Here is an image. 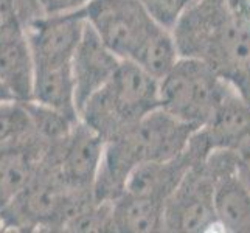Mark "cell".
<instances>
[{"label":"cell","instance_id":"obj_6","mask_svg":"<svg viewBox=\"0 0 250 233\" xmlns=\"http://www.w3.org/2000/svg\"><path fill=\"white\" fill-rule=\"evenodd\" d=\"M80 11L103 42L123 61H134L162 27L142 0H89Z\"/></svg>","mask_w":250,"mask_h":233},{"label":"cell","instance_id":"obj_3","mask_svg":"<svg viewBox=\"0 0 250 233\" xmlns=\"http://www.w3.org/2000/svg\"><path fill=\"white\" fill-rule=\"evenodd\" d=\"M95 199V191L65 184L50 145L28 185L0 213V232H64L68 219Z\"/></svg>","mask_w":250,"mask_h":233},{"label":"cell","instance_id":"obj_8","mask_svg":"<svg viewBox=\"0 0 250 233\" xmlns=\"http://www.w3.org/2000/svg\"><path fill=\"white\" fill-rule=\"evenodd\" d=\"M250 137V101L230 84L218 109L191 135L188 149L204 160L214 151H236Z\"/></svg>","mask_w":250,"mask_h":233},{"label":"cell","instance_id":"obj_21","mask_svg":"<svg viewBox=\"0 0 250 233\" xmlns=\"http://www.w3.org/2000/svg\"><path fill=\"white\" fill-rule=\"evenodd\" d=\"M89 0H41L47 14H59L81 10Z\"/></svg>","mask_w":250,"mask_h":233},{"label":"cell","instance_id":"obj_1","mask_svg":"<svg viewBox=\"0 0 250 233\" xmlns=\"http://www.w3.org/2000/svg\"><path fill=\"white\" fill-rule=\"evenodd\" d=\"M180 56L202 59L250 101V17L224 0H194L172 27Z\"/></svg>","mask_w":250,"mask_h":233},{"label":"cell","instance_id":"obj_23","mask_svg":"<svg viewBox=\"0 0 250 233\" xmlns=\"http://www.w3.org/2000/svg\"><path fill=\"white\" fill-rule=\"evenodd\" d=\"M16 21L21 22L17 14V0H0V30Z\"/></svg>","mask_w":250,"mask_h":233},{"label":"cell","instance_id":"obj_5","mask_svg":"<svg viewBox=\"0 0 250 233\" xmlns=\"http://www.w3.org/2000/svg\"><path fill=\"white\" fill-rule=\"evenodd\" d=\"M229 87L230 83L202 59L180 56L160 80V107L197 131L211 118Z\"/></svg>","mask_w":250,"mask_h":233},{"label":"cell","instance_id":"obj_2","mask_svg":"<svg viewBox=\"0 0 250 233\" xmlns=\"http://www.w3.org/2000/svg\"><path fill=\"white\" fill-rule=\"evenodd\" d=\"M196 129L165 109H156L137 125L106 140L93 191L98 201H115L126 190L129 174L145 162L182 154Z\"/></svg>","mask_w":250,"mask_h":233},{"label":"cell","instance_id":"obj_22","mask_svg":"<svg viewBox=\"0 0 250 233\" xmlns=\"http://www.w3.org/2000/svg\"><path fill=\"white\" fill-rule=\"evenodd\" d=\"M236 154V168L241 179L250 188V137L235 151Z\"/></svg>","mask_w":250,"mask_h":233},{"label":"cell","instance_id":"obj_19","mask_svg":"<svg viewBox=\"0 0 250 233\" xmlns=\"http://www.w3.org/2000/svg\"><path fill=\"white\" fill-rule=\"evenodd\" d=\"M23 105L33 120L36 132L48 143H58L64 140L70 134L75 123L80 120L67 115L61 110L41 105L34 100L23 101Z\"/></svg>","mask_w":250,"mask_h":233},{"label":"cell","instance_id":"obj_14","mask_svg":"<svg viewBox=\"0 0 250 233\" xmlns=\"http://www.w3.org/2000/svg\"><path fill=\"white\" fill-rule=\"evenodd\" d=\"M50 145L41 135L0 146V213L36 174Z\"/></svg>","mask_w":250,"mask_h":233},{"label":"cell","instance_id":"obj_12","mask_svg":"<svg viewBox=\"0 0 250 233\" xmlns=\"http://www.w3.org/2000/svg\"><path fill=\"white\" fill-rule=\"evenodd\" d=\"M123 59L118 58L85 21L83 36L72 61L78 114L95 93L104 87Z\"/></svg>","mask_w":250,"mask_h":233},{"label":"cell","instance_id":"obj_16","mask_svg":"<svg viewBox=\"0 0 250 233\" xmlns=\"http://www.w3.org/2000/svg\"><path fill=\"white\" fill-rule=\"evenodd\" d=\"M112 222L122 233L165 232V204L125 191L112 201Z\"/></svg>","mask_w":250,"mask_h":233},{"label":"cell","instance_id":"obj_20","mask_svg":"<svg viewBox=\"0 0 250 233\" xmlns=\"http://www.w3.org/2000/svg\"><path fill=\"white\" fill-rule=\"evenodd\" d=\"M39 135L23 101L6 100L0 103V146L22 142Z\"/></svg>","mask_w":250,"mask_h":233},{"label":"cell","instance_id":"obj_17","mask_svg":"<svg viewBox=\"0 0 250 233\" xmlns=\"http://www.w3.org/2000/svg\"><path fill=\"white\" fill-rule=\"evenodd\" d=\"M33 100L41 105L61 110L73 118H80L75 98L72 65L34 70Z\"/></svg>","mask_w":250,"mask_h":233},{"label":"cell","instance_id":"obj_4","mask_svg":"<svg viewBox=\"0 0 250 233\" xmlns=\"http://www.w3.org/2000/svg\"><path fill=\"white\" fill-rule=\"evenodd\" d=\"M160 107V80L132 61H122L114 76L85 103L80 118L109 140Z\"/></svg>","mask_w":250,"mask_h":233},{"label":"cell","instance_id":"obj_15","mask_svg":"<svg viewBox=\"0 0 250 233\" xmlns=\"http://www.w3.org/2000/svg\"><path fill=\"white\" fill-rule=\"evenodd\" d=\"M196 160L199 159L187 148L177 157L140 163L129 174L125 191L165 204Z\"/></svg>","mask_w":250,"mask_h":233},{"label":"cell","instance_id":"obj_13","mask_svg":"<svg viewBox=\"0 0 250 233\" xmlns=\"http://www.w3.org/2000/svg\"><path fill=\"white\" fill-rule=\"evenodd\" d=\"M0 81L16 100H33L34 59L27 31L19 21L0 30Z\"/></svg>","mask_w":250,"mask_h":233},{"label":"cell","instance_id":"obj_18","mask_svg":"<svg viewBox=\"0 0 250 233\" xmlns=\"http://www.w3.org/2000/svg\"><path fill=\"white\" fill-rule=\"evenodd\" d=\"M179 59L180 51L177 48L172 30L162 25L148 39L132 63L140 65L143 70H146L154 78L162 80L169 73Z\"/></svg>","mask_w":250,"mask_h":233},{"label":"cell","instance_id":"obj_24","mask_svg":"<svg viewBox=\"0 0 250 233\" xmlns=\"http://www.w3.org/2000/svg\"><path fill=\"white\" fill-rule=\"evenodd\" d=\"M6 100H16V98L13 97V93L6 89V85L2 81H0V103L6 101Z\"/></svg>","mask_w":250,"mask_h":233},{"label":"cell","instance_id":"obj_7","mask_svg":"<svg viewBox=\"0 0 250 233\" xmlns=\"http://www.w3.org/2000/svg\"><path fill=\"white\" fill-rule=\"evenodd\" d=\"M219 230L214 209V179L204 160H196L165 202V232Z\"/></svg>","mask_w":250,"mask_h":233},{"label":"cell","instance_id":"obj_11","mask_svg":"<svg viewBox=\"0 0 250 233\" xmlns=\"http://www.w3.org/2000/svg\"><path fill=\"white\" fill-rule=\"evenodd\" d=\"M51 145L65 184L73 190L93 191L106 140L80 118L64 140Z\"/></svg>","mask_w":250,"mask_h":233},{"label":"cell","instance_id":"obj_10","mask_svg":"<svg viewBox=\"0 0 250 233\" xmlns=\"http://www.w3.org/2000/svg\"><path fill=\"white\" fill-rule=\"evenodd\" d=\"M205 163L214 179V209L221 232L250 233V188L238 172L235 151H214Z\"/></svg>","mask_w":250,"mask_h":233},{"label":"cell","instance_id":"obj_9","mask_svg":"<svg viewBox=\"0 0 250 233\" xmlns=\"http://www.w3.org/2000/svg\"><path fill=\"white\" fill-rule=\"evenodd\" d=\"M84 27L85 19L80 10L45 14L33 21L25 31L30 41L34 70L70 67Z\"/></svg>","mask_w":250,"mask_h":233}]
</instances>
